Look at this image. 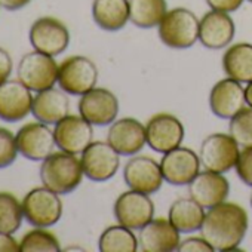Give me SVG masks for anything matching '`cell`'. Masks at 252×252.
<instances>
[{"mask_svg": "<svg viewBox=\"0 0 252 252\" xmlns=\"http://www.w3.org/2000/svg\"><path fill=\"white\" fill-rule=\"evenodd\" d=\"M200 20L187 8L169 9L160 24L158 33L162 43L172 49H189L199 40Z\"/></svg>", "mask_w": 252, "mask_h": 252, "instance_id": "obj_3", "label": "cell"}, {"mask_svg": "<svg viewBox=\"0 0 252 252\" xmlns=\"http://www.w3.org/2000/svg\"><path fill=\"white\" fill-rule=\"evenodd\" d=\"M159 163L163 180L169 186L175 187L189 186L202 168L199 155L183 146L163 153V158Z\"/></svg>", "mask_w": 252, "mask_h": 252, "instance_id": "obj_12", "label": "cell"}, {"mask_svg": "<svg viewBox=\"0 0 252 252\" xmlns=\"http://www.w3.org/2000/svg\"><path fill=\"white\" fill-rule=\"evenodd\" d=\"M58 67L54 57L34 51L20 60L17 74L30 91L42 92L58 83Z\"/></svg>", "mask_w": 252, "mask_h": 252, "instance_id": "obj_5", "label": "cell"}, {"mask_svg": "<svg viewBox=\"0 0 252 252\" xmlns=\"http://www.w3.org/2000/svg\"><path fill=\"white\" fill-rule=\"evenodd\" d=\"M245 88L234 79H221L211 89L209 107L220 119H231L245 107Z\"/></svg>", "mask_w": 252, "mask_h": 252, "instance_id": "obj_22", "label": "cell"}, {"mask_svg": "<svg viewBox=\"0 0 252 252\" xmlns=\"http://www.w3.org/2000/svg\"><path fill=\"white\" fill-rule=\"evenodd\" d=\"M24 218L34 227L55 225L63 215V202L60 194L48 187H36L23 199Z\"/></svg>", "mask_w": 252, "mask_h": 252, "instance_id": "obj_6", "label": "cell"}, {"mask_svg": "<svg viewBox=\"0 0 252 252\" xmlns=\"http://www.w3.org/2000/svg\"><path fill=\"white\" fill-rule=\"evenodd\" d=\"M166 12V0H129V21L140 29L158 27Z\"/></svg>", "mask_w": 252, "mask_h": 252, "instance_id": "obj_27", "label": "cell"}, {"mask_svg": "<svg viewBox=\"0 0 252 252\" xmlns=\"http://www.w3.org/2000/svg\"><path fill=\"white\" fill-rule=\"evenodd\" d=\"M29 39L34 51L57 57L68 48L70 32L60 20L52 17H42L32 24Z\"/></svg>", "mask_w": 252, "mask_h": 252, "instance_id": "obj_10", "label": "cell"}, {"mask_svg": "<svg viewBox=\"0 0 252 252\" xmlns=\"http://www.w3.org/2000/svg\"><path fill=\"white\" fill-rule=\"evenodd\" d=\"M245 0H206V3L211 9L214 11H221V12H227L231 14L234 11H237Z\"/></svg>", "mask_w": 252, "mask_h": 252, "instance_id": "obj_35", "label": "cell"}, {"mask_svg": "<svg viewBox=\"0 0 252 252\" xmlns=\"http://www.w3.org/2000/svg\"><path fill=\"white\" fill-rule=\"evenodd\" d=\"M245 98H246V104L249 107H252V80L246 83V88H245Z\"/></svg>", "mask_w": 252, "mask_h": 252, "instance_id": "obj_39", "label": "cell"}, {"mask_svg": "<svg viewBox=\"0 0 252 252\" xmlns=\"http://www.w3.org/2000/svg\"><path fill=\"white\" fill-rule=\"evenodd\" d=\"M32 0H0V6L6 11H20L23 8H26Z\"/></svg>", "mask_w": 252, "mask_h": 252, "instance_id": "obj_38", "label": "cell"}, {"mask_svg": "<svg viewBox=\"0 0 252 252\" xmlns=\"http://www.w3.org/2000/svg\"><path fill=\"white\" fill-rule=\"evenodd\" d=\"M12 58L8 54V51H5L3 48H0V83H3L5 80L9 79L11 73H12Z\"/></svg>", "mask_w": 252, "mask_h": 252, "instance_id": "obj_36", "label": "cell"}, {"mask_svg": "<svg viewBox=\"0 0 252 252\" xmlns=\"http://www.w3.org/2000/svg\"><path fill=\"white\" fill-rule=\"evenodd\" d=\"M83 174L95 183L113 178L120 166V155L107 141H92L80 158Z\"/></svg>", "mask_w": 252, "mask_h": 252, "instance_id": "obj_11", "label": "cell"}, {"mask_svg": "<svg viewBox=\"0 0 252 252\" xmlns=\"http://www.w3.org/2000/svg\"><path fill=\"white\" fill-rule=\"evenodd\" d=\"M79 114L92 126H108L119 114V99L110 89L95 86L82 95L79 101Z\"/></svg>", "mask_w": 252, "mask_h": 252, "instance_id": "obj_13", "label": "cell"}, {"mask_svg": "<svg viewBox=\"0 0 252 252\" xmlns=\"http://www.w3.org/2000/svg\"><path fill=\"white\" fill-rule=\"evenodd\" d=\"M113 212L119 224L131 230H141L155 218V203L150 194L129 189L116 199Z\"/></svg>", "mask_w": 252, "mask_h": 252, "instance_id": "obj_8", "label": "cell"}, {"mask_svg": "<svg viewBox=\"0 0 252 252\" xmlns=\"http://www.w3.org/2000/svg\"><path fill=\"white\" fill-rule=\"evenodd\" d=\"M236 33V26L230 14L211 9L206 12L199 23V42L208 49H224L227 48Z\"/></svg>", "mask_w": 252, "mask_h": 252, "instance_id": "obj_19", "label": "cell"}, {"mask_svg": "<svg viewBox=\"0 0 252 252\" xmlns=\"http://www.w3.org/2000/svg\"><path fill=\"white\" fill-rule=\"evenodd\" d=\"M20 243L12 237V234L0 233V252H18Z\"/></svg>", "mask_w": 252, "mask_h": 252, "instance_id": "obj_37", "label": "cell"}, {"mask_svg": "<svg viewBox=\"0 0 252 252\" xmlns=\"http://www.w3.org/2000/svg\"><path fill=\"white\" fill-rule=\"evenodd\" d=\"M125 183L131 190L146 194H155L163 184L160 163L149 156H134L125 163Z\"/></svg>", "mask_w": 252, "mask_h": 252, "instance_id": "obj_17", "label": "cell"}, {"mask_svg": "<svg viewBox=\"0 0 252 252\" xmlns=\"http://www.w3.org/2000/svg\"><path fill=\"white\" fill-rule=\"evenodd\" d=\"M70 111V101L63 89L49 88L37 92L33 99L32 114L37 122L46 125H57Z\"/></svg>", "mask_w": 252, "mask_h": 252, "instance_id": "obj_23", "label": "cell"}, {"mask_svg": "<svg viewBox=\"0 0 252 252\" xmlns=\"http://www.w3.org/2000/svg\"><path fill=\"white\" fill-rule=\"evenodd\" d=\"M55 144L61 152L82 155L94 140L92 125L82 116L67 114L54 129Z\"/></svg>", "mask_w": 252, "mask_h": 252, "instance_id": "obj_15", "label": "cell"}, {"mask_svg": "<svg viewBox=\"0 0 252 252\" xmlns=\"http://www.w3.org/2000/svg\"><path fill=\"white\" fill-rule=\"evenodd\" d=\"M222 70L227 77L240 83L252 80V45L240 42L230 45L222 55Z\"/></svg>", "mask_w": 252, "mask_h": 252, "instance_id": "obj_25", "label": "cell"}, {"mask_svg": "<svg viewBox=\"0 0 252 252\" xmlns=\"http://www.w3.org/2000/svg\"><path fill=\"white\" fill-rule=\"evenodd\" d=\"M248 224L249 220L245 208L225 200L208 209L200 236H203L215 251H237L248 231Z\"/></svg>", "mask_w": 252, "mask_h": 252, "instance_id": "obj_1", "label": "cell"}, {"mask_svg": "<svg viewBox=\"0 0 252 252\" xmlns=\"http://www.w3.org/2000/svg\"><path fill=\"white\" fill-rule=\"evenodd\" d=\"M239 144L230 134H211L208 135L200 146L199 159L206 171H214L225 174L230 169L236 168L239 160Z\"/></svg>", "mask_w": 252, "mask_h": 252, "instance_id": "obj_4", "label": "cell"}, {"mask_svg": "<svg viewBox=\"0 0 252 252\" xmlns=\"http://www.w3.org/2000/svg\"><path fill=\"white\" fill-rule=\"evenodd\" d=\"M177 227L165 218H153L138 234V245L143 252H172L181 242Z\"/></svg>", "mask_w": 252, "mask_h": 252, "instance_id": "obj_20", "label": "cell"}, {"mask_svg": "<svg viewBox=\"0 0 252 252\" xmlns=\"http://www.w3.org/2000/svg\"><path fill=\"white\" fill-rule=\"evenodd\" d=\"M101 252H135L140 249L138 237L131 228L122 224L107 227L98 240Z\"/></svg>", "mask_w": 252, "mask_h": 252, "instance_id": "obj_28", "label": "cell"}, {"mask_svg": "<svg viewBox=\"0 0 252 252\" xmlns=\"http://www.w3.org/2000/svg\"><path fill=\"white\" fill-rule=\"evenodd\" d=\"M205 215V208L193 197H180L171 205L168 218L180 233H194L202 228Z\"/></svg>", "mask_w": 252, "mask_h": 252, "instance_id": "obj_26", "label": "cell"}, {"mask_svg": "<svg viewBox=\"0 0 252 252\" xmlns=\"http://www.w3.org/2000/svg\"><path fill=\"white\" fill-rule=\"evenodd\" d=\"M34 96L20 79H8L0 83V119L20 122L32 113Z\"/></svg>", "mask_w": 252, "mask_h": 252, "instance_id": "obj_18", "label": "cell"}, {"mask_svg": "<svg viewBox=\"0 0 252 252\" xmlns=\"http://www.w3.org/2000/svg\"><path fill=\"white\" fill-rule=\"evenodd\" d=\"M180 252H214L215 249L211 246V243L203 237H187L180 242L178 249Z\"/></svg>", "mask_w": 252, "mask_h": 252, "instance_id": "obj_34", "label": "cell"}, {"mask_svg": "<svg viewBox=\"0 0 252 252\" xmlns=\"http://www.w3.org/2000/svg\"><path fill=\"white\" fill-rule=\"evenodd\" d=\"M228 134L242 149L252 147V107H243L230 119Z\"/></svg>", "mask_w": 252, "mask_h": 252, "instance_id": "obj_31", "label": "cell"}, {"mask_svg": "<svg viewBox=\"0 0 252 252\" xmlns=\"http://www.w3.org/2000/svg\"><path fill=\"white\" fill-rule=\"evenodd\" d=\"M0 8H2V6H0Z\"/></svg>", "mask_w": 252, "mask_h": 252, "instance_id": "obj_43", "label": "cell"}, {"mask_svg": "<svg viewBox=\"0 0 252 252\" xmlns=\"http://www.w3.org/2000/svg\"><path fill=\"white\" fill-rule=\"evenodd\" d=\"M17 146L20 155L33 162H43L52 153H55L54 131L46 123L34 122L27 123L17 132Z\"/></svg>", "mask_w": 252, "mask_h": 252, "instance_id": "obj_14", "label": "cell"}, {"mask_svg": "<svg viewBox=\"0 0 252 252\" xmlns=\"http://www.w3.org/2000/svg\"><path fill=\"white\" fill-rule=\"evenodd\" d=\"M251 206H252V196H251Z\"/></svg>", "mask_w": 252, "mask_h": 252, "instance_id": "obj_41", "label": "cell"}, {"mask_svg": "<svg viewBox=\"0 0 252 252\" xmlns=\"http://www.w3.org/2000/svg\"><path fill=\"white\" fill-rule=\"evenodd\" d=\"M107 143L120 156H134L147 144L146 126L134 117H122L110 125Z\"/></svg>", "mask_w": 252, "mask_h": 252, "instance_id": "obj_16", "label": "cell"}, {"mask_svg": "<svg viewBox=\"0 0 252 252\" xmlns=\"http://www.w3.org/2000/svg\"><path fill=\"white\" fill-rule=\"evenodd\" d=\"M248 2H251V3H252V0H248Z\"/></svg>", "mask_w": 252, "mask_h": 252, "instance_id": "obj_42", "label": "cell"}, {"mask_svg": "<svg viewBox=\"0 0 252 252\" xmlns=\"http://www.w3.org/2000/svg\"><path fill=\"white\" fill-rule=\"evenodd\" d=\"M23 203H20L14 194L0 191V233H17L23 224Z\"/></svg>", "mask_w": 252, "mask_h": 252, "instance_id": "obj_29", "label": "cell"}, {"mask_svg": "<svg viewBox=\"0 0 252 252\" xmlns=\"http://www.w3.org/2000/svg\"><path fill=\"white\" fill-rule=\"evenodd\" d=\"M189 193L199 205L209 209L227 200L230 183L222 174L203 169V172H199L189 184Z\"/></svg>", "mask_w": 252, "mask_h": 252, "instance_id": "obj_21", "label": "cell"}, {"mask_svg": "<svg viewBox=\"0 0 252 252\" xmlns=\"http://www.w3.org/2000/svg\"><path fill=\"white\" fill-rule=\"evenodd\" d=\"M184 125L171 113H158L146 125L147 146L158 153H168L183 144Z\"/></svg>", "mask_w": 252, "mask_h": 252, "instance_id": "obj_9", "label": "cell"}, {"mask_svg": "<svg viewBox=\"0 0 252 252\" xmlns=\"http://www.w3.org/2000/svg\"><path fill=\"white\" fill-rule=\"evenodd\" d=\"M64 251H85L83 248H77V246H70V248H65Z\"/></svg>", "mask_w": 252, "mask_h": 252, "instance_id": "obj_40", "label": "cell"}, {"mask_svg": "<svg viewBox=\"0 0 252 252\" xmlns=\"http://www.w3.org/2000/svg\"><path fill=\"white\" fill-rule=\"evenodd\" d=\"M234 169L240 181L248 187H252V147H245L240 150Z\"/></svg>", "mask_w": 252, "mask_h": 252, "instance_id": "obj_33", "label": "cell"}, {"mask_svg": "<svg viewBox=\"0 0 252 252\" xmlns=\"http://www.w3.org/2000/svg\"><path fill=\"white\" fill-rule=\"evenodd\" d=\"M98 82V68L95 63L83 55H74L64 60L58 67V85L70 95H83L94 89Z\"/></svg>", "mask_w": 252, "mask_h": 252, "instance_id": "obj_7", "label": "cell"}, {"mask_svg": "<svg viewBox=\"0 0 252 252\" xmlns=\"http://www.w3.org/2000/svg\"><path fill=\"white\" fill-rule=\"evenodd\" d=\"M21 252H58L61 251L60 242L45 227H37L24 234L20 242Z\"/></svg>", "mask_w": 252, "mask_h": 252, "instance_id": "obj_30", "label": "cell"}, {"mask_svg": "<svg viewBox=\"0 0 252 252\" xmlns=\"http://www.w3.org/2000/svg\"><path fill=\"white\" fill-rule=\"evenodd\" d=\"M83 168L77 155L58 152L42 162L40 180L45 187L61 194L74 191L83 180Z\"/></svg>", "mask_w": 252, "mask_h": 252, "instance_id": "obj_2", "label": "cell"}, {"mask_svg": "<svg viewBox=\"0 0 252 252\" xmlns=\"http://www.w3.org/2000/svg\"><path fill=\"white\" fill-rule=\"evenodd\" d=\"M92 18L104 32H119L129 23V0H94Z\"/></svg>", "mask_w": 252, "mask_h": 252, "instance_id": "obj_24", "label": "cell"}, {"mask_svg": "<svg viewBox=\"0 0 252 252\" xmlns=\"http://www.w3.org/2000/svg\"><path fill=\"white\" fill-rule=\"evenodd\" d=\"M18 153L15 135L6 128H0V169L11 166Z\"/></svg>", "mask_w": 252, "mask_h": 252, "instance_id": "obj_32", "label": "cell"}]
</instances>
